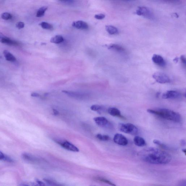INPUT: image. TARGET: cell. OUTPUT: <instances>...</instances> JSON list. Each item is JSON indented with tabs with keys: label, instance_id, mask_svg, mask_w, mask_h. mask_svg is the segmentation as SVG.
I'll list each match as a JSON object with an SVG mask.
<instances>
[{
	"label": "cell",
	"instance_id": "obj_1",
	"mask_svg": "<svg viewBox=\"0 0 186 186\" xmlns=\"http://www.w3.org/2000/svg\"><path fill=\"white\" fill-rule=\"evenodd\" d=\"M141 157L145 162L153 164H166L172 160L169 153L153 147L147 148L143 151Z\"/></svg>",
	"mask_w": 186,
	"mask_h": 186
},
{
	"label": "cell",
	"instance_id": "obj_2",
	"mask_svg": "<svg viewBox=\"0 0 186 186\" xmlns=\"http://www.w3.org/2000/svg\"><path fill=\"white\" fill-rule=\"evenodd\" d=\"M147 112L155 115L160 118L169 120L176 122L181 121V117L177 112L166 108H159L157 109H148Z\"/></svg>",
	"mask_w": 186,
	"mask_h": 186
},
{
	"label": "cell",
	"instance_id": "obj_3",
	"mask_svg": "<svg viewBox=\"0 0 186 186\" xmlns=\"http://www.w3.org/2000/svg\"><path fill=\"white\" fill-rule=\"evenodd\" d=\"M119 129L122 132L132 135H136L139 132L138 128L131 123L120 124Z\"/></svg>",
	"mask_w": 186,
	"mask_h": 186
},
{
	"label": "cell",
	"instance_id": "obj_4",
	"mask_svg": "<svg viewBox=\"0 0 186 186\" xmlns=\"http://www.w3.org/2000/svg\"><path fill=\"white\" fill-rule=\"evenodd\" d=\"M135 13L139 16L144 17L148 19H152L154 18L153 12L149 8L145 7H139Z\"/></svg>",
	"mask_w": 186,
	"mask_h": 186
},
{
	"label": "cell",
	"instance_id": "obj_5",
	"mask_svg": "<svg viewBox=\"0 0 186 186\" xmlns=\"http://www.w3.org/2000/svg\"><path fill=\"white\" fill-rule=\"evenodd\" d=\"M153 77L159 83L165 84L170 82V80L168 76L162 72H155L153 74Z\"/></svg>",
	"mask_w": 186,
	"mask_h": 186
},
{
	"label": "cell",
	"instance_id": "obj_6",
	"mask_svg": "<svg viewBox=\"0 0 186 186\" xmlns=\"http://www.w3.org/2000/svg\"><path fill=\"white\" fill-rule=\"evenodd\" d=\"M56 142L63 148L68 150L74 152H78L79 151V149L77 147L67 141L58 140L56 141Z\"/></svg>",
	"mask_w": 186,
	"mask_h": 186
},
{
	"label": "cell",
	"instance_id": "obj_7",
	"mask_svg": "<svg viewBox=\"0 0 186 186\" xmlns=\"http://www.w3.org/2000/svg\"><path fill=\"white\" fill-rule=\"evenodd\" d=\"M113 141L116 144L121 146H126L128 144V139L122 134H116L113 138Z\"/></svg>",
	"mask_w": 186,
	"mask_h": 186
},
{
	"label": "cell",
	"instance_id": "obj_8",
	"mask_svg": "<svg viewBox=\"0 0 186 186\" xmlns=\"http://www.w3.org/2000/svg\"><path fill=\"white\" fill-rule=\"evenodd\" d=\"M95 123L98 126L103 128H109L111 127V124L105 117H96L94 118Z\"/></svg>",
	"mask_w": 186,
	"mask_h": 186
},
{
	"label": "cell",
	"instance_id": "obj_9",
	"mask_svg": "<svg viewBox=\"0 0 186 186\" xmlns=\"http://www.w3.org/2000/svg\"><path fill=\"white\" fill-rule=\"evenodd\" d=\"M180 95V94L178 92L171 90L164 93L162 97L164 99H174L179 97Z\"/></svg>",
	"mask_w": 186,
	"mask_h": 186
},
{
	"label": "cell",
	"instance_id": "obj_10",
	"mask_svg": "<svg viewBox=\"0 0 186 186\" xmlns=\"http://www.w3.org/2000/svg\"><path fill=\"white\" fill-rule=\"evenodd\" d=\"M152 60L156 65L161 67H164L166 65V62L160 55L154 54L152 56Z\"/></svg>",
	"mask_w": 186,
	"mask_h": 186
},
{
	"label": "cell",
	"instance_id": "obj_11",
	"mask_svg": "<svg viewBox=\"0 0 186 186\" xmlns=\"http://www.w3.org/2000/svg\"><path fill=\"white\" fill-rule=\"evenodd\" d=\"M108 112L109 114L112 116L118 117L122 119H126L124 116L121 115V112L117 108H114V107L110 108L108 109Z\"/></svg>",
	"mask_w": 186,
	"mask_h": 186
},
{
	"label": "cell",
	"instance_id": "obj_12",
	"mask_svg": "<svg viewBox=\"0 0 186 186\" xmlns=\"http://www.w3.org/2000/svg\"><path fill=\"white\" fill-rule=\"evenodd\" d=\"M72 26L78 29H87L88 28V24L85 22L79 20L74 22L72 23Z\"/></svg>",
	"mask_w": 186,
	"mask_h": 186
},
{
	"label": "cell",
	"instance_id": "obj_13",
	"mask_svg": "<svg viewBox=\"0 0 186 186\" xmlns=\"http://www.w3.org/2000/svg\"><path fill=\"white\" fill-rule=\"evenodd\" d=\"M62 92L64 93L67 95L69 96L75 98H83L85 97L86 95L85 94H80L79 93L75 92L69 91H62Z\"/></svg>",
	"mask_w": 186,
	"mask_h": 186
},
{
	"label": "cell",
	"instance_id": "obj_14",
	"mask_svg": "<svg viewBox=\"0 0 186 186\" xmlns=\"http://www.w3.org/2000/svg\"><path fill=\"white\" fill-rule=\"evenodd\" d=\"M135 145L139 147H144L146 144L145 141L143 138L139 136H135L134 139Z\"/></svg>",
	"mask_w": 186,
	"mask_h": 186
},
{
	"label": "cell",
	"instance_id": "obj_15",
	"mask_svg": "<svg viewBox=\"0 0 186 186\" xmlns=\"http://www.w3.org/2000/svg\"><path fill=\"white\" fill-rule=\"evenodd\" d=\"M108 49L119 52H123L125 51V49L122 46L118 45L112 44L107 46Z\"/></svg>",
	"mask_w": 186,
	"mask_h": 186
},
{
	"label": "cell",
	"instance_id": "obj_16",
	"mask_svg": "<svg viewBox=\"0 0 186 186\" xmlns=\"http://www.w3.org/2000/svg\"><path fill=\"white\" fill-rule=\"evenodd\" d=\"M105 29L107 31L110 35H116L118 34L119 31L116 27L111 25L105 26Z\"/></svg>",
	"mask_w": 186,
	"mask_h": 186
},
{
	"label": "cell",
	"instance_id": "obj_17",
	"mask_svg": "<svg viewBox=\"0 0 186 186\" xmlns=\"http://www.w3.org/2000/svg\"><path fill=\"white\" fill-rule=\"evenodd\" d=\"M3 55H4L6 60L8 61L14 62L16 61V58L15 57L7 50H5L3 51Z\"/></svg>",
	"mask_w": 186,
	"mask_h": 186
},
{
	"label": "cell",
	"instance_id": "obj_18",
	"mask_svg": "<svg viewBox=\"0 0 186 186\" xmlns=\"http://www.w3.org/2000/svg\"><path fill=\"white\" fill-rule=\"evenodd\" d=\"M64 41L62 36L58 35L52 37L50 40V42L52 43L55 44H59L63 42Z\"/></svg>",
	"mask_w": 186,
	"mask_h": 186
},
{
	"label": "cell",
	"instance_id": "obj_19",
	"mask_svg": "<svg viewBox=\"0 0 186 186\" xmlns=\"http://www.w3.org/2000/svg\"><path fill=\"white\" fill-rule=\"evenodd\" d=\"M2 43L10 45H13V46H18L19 44L18 42L10 39L9 38L7 37L3 40Z\"/></svg>",
	"mask_w": 186,
	"mask_h": 186
},
{
	"label": "cell",
	"instance_id": "obj_20",
	"mask_svg": "<svg viewBox=\"0 0 186 186\" xmlns=\"http://www.w3.org/2000/svg\"><path fill=\"white\" fill-rule=\"evenodd\" d=\"M0 160L6 161L9 162H12L13 160L6 155H5L2 152L0 151Z\"/></svg>",
	"mask_w": 186,
	"mask_h": 186
},
{
	"label": "cell",
	"instance_id": "obj_21",
	"mask_svg": "<svg viewBox=\"0 0 186 186\" xmlns=\"http://www.w3.org/2000/svg\"><path fill=\"white\" fill-rule=\"evenodd\" d=\"M22 157L23 159L26 161H31V162H35V161L37 160L35 157L27 153L23 154Z\"/></svg>",
	"mask_w": 186,
	"mask_h": 186
},
{
	"label": "cell",
	"instance_id": "obj_22",
	"mask_svg": "<svg viewBox=\"0 0 186 186\" xmlns=\"http://www.w3.org/2000/svg\"><path fill=\"white\" fill-rule=\"evenodd\" d=\"M47 9L48 7L46 6H43V7L40 8L37 11V17L40 18L43 16Z\"/></svg>",
	"mask_w": 186,
	"mask_h": 186
},
{
	"label": "cell",
	"instance_id": "obj_23",
	"mask_svg": "<svg viewBox=\"0 0 186 186\" xmlns=\"http://www.w3.org/2000/svg\"><path fill=\"white\" fill-rule=\"evenodd\" d=\"M39 25L43 29L51 30L53 29V26L50 23L46 22H42L40 23Z\"/></svg>",
	"mask_w": 186,
	"mask_h": 186
},
{
	"label": "cell",
	"instance_id": "obj_24",
	"mask_svg": "<svg viewBox=\"0 0 186 186\" xmlns=\"http://www.w3.org/2000/svg\"><path fill=\"white\" fill-rule=\"evenodd\" d=\"M153 143H154L155 144L157 145H158V146L162 148V149L165 150L169 149V148L167 145H166L164 144L162 142L160 141L159 140H153Z\"/></svg>",
	"mask_w": 186,
	"mask_h": 186
},
{
	"label": "cell",
	"instance_id": "obj_25",
	"mask_svg": "<svg viewBox=\"0 0 186 186\" xmlns=\"http://www.w3.org/2000/svg\"><path fill=\"white\" fill-rule=\"evenodd\" d=\"M1 18L5 20H9L12 18V15L8 12H4L1 15Z\"/></svg>",
	"mask_w": 186,
	"mask_h": 186
},
{
	"label": "cell",
	"instance_id": "obj_26",
	"mask_svg": "<svg viewBox=\"0 0 186 186\" xmlns=\"http://www.w3.org/2000/svg\"><path fill=\"white\" fill-rule=\"evenodd\" d=\"M96 179L99 181L103 182V183H106V184L112 186H116V185L113 184L112 182L106 179H104V178L101 177H97Z\"/></svg>",
	"mask_w": 186,
	"mask_h": 186
},
{
	"label": "cell",
	"instance_id": "obj_27",
	"mask_svg": "<svg viewBox=\"0 0 186 186\" xmlns=\"http://www.w3.org/2000/svg\"><path fill=\"white\" fill-rule=\"evenodd\" d=\"M102 109V107L101 106L98 105H94L91 106V109L92 110L95 111H98L101 110Z\"/></svg>",
	"mask_w": 186,
	"mask_h": 186
},
{
	"label": "cell",
	"instance_id": "obj_28",
	"mask_svg": "<svg viewBox=\"0 0 186 186\" xmlns=\"http://www.w3.org/2000/svg\"><path fill=\"white\" fill-rule=\"evenodd\" d=\"M105 15L104 14H96L95 16V19H98V20H102L105 18Z\"/></svg>",
	"mask_w": 186,
	"mask_h": 186
},
{
	"label": "cell",
	"instance_id": "obj_29",
	"mask_svg": "<svg viewBox=\"0 0 186 186\" xmlns=\"http://www.w3.org/2000/svg\"><path fill=\"white\" fill-rule=\"evenodd\" d=\"M44 180L45 181L46 183H47L48 184L50 185H58L56 183H55V182L52 181L51 180H49L48 179H44Z\"/></svg>",
	"mask_w": 186,
	"mask_h": 186
},
{
	"label": "cell",
	"instance_id": "obj_30",
	"mask_svg": "<svg viewBox=\"0 0 186 186\" xmlns=\"http://www.w3.org/2000/svg\"><path fill=\"white\" fill-rule=\"evenodd\" d=\"M24 26L25 25H24V23L23 22H20L16 23V26L18 29H21L24 28Z\"/></svg>",
	"mask_w": 186,
	"mask_h": 186
},
{
	"label": "cell",
	"instance_id": "obj_31",
	"mask_svg": "<svg viewBox=\"0 0 186 186\" xmlns=\"http://www.w3.org/2000/svg\"><path fill=\"white\" fill-rule=\"evenodd\" d=\"M110 139V138L109 136L107 135H102V141H108Z\"/></svg>",
	"mask_w": 186,
	"mask_h": 186
},
{
	"label": "cell",
	"instance_id": "obj_32",
	"mask_svg": "<svg viewBox=\"0 0 186 186\" xmlns=\"http://www.w3.org/2000/svg\"><path fill=\"white\" fill-rule=\"evenodd\" d=\"M182 63L185 65L186 64V58L185 56L184 55H181L180 57Z\"/></svg>",
	"mask_w": 186,
	"mask_h": 186
},
{
	"label": "cell",
	"instance_id": "obj_33",
	"mask_svg": "<svg viewBox=\"0 0 186 186\" xmlns=\"http://www.w3.org/2000/svg\"><path fill=\"white\" fill-rule=\"evenodd\" d=\"M160 1H164L165 2L176 3L179 2V0H160Z\"/></svg>",
	"mask_w": 186,
	"mask_h": 186
},
{
	"label": "cell",
	"instance_id": "obj_34",
	"mask_svg": "<svg viewBox=\"0 0 186 186\" xmlns=\"http://www.w3.org/2000/svg\"><path fill=\"white\" fill-rule=\"evenodd\" d=\"M6 37V36H5L4 35L0 32V42L2 43L3 40Z\"/></svg>",
	"mask_w": 186,
	"mask_h": 186
},
{
	"label": "cell",
	"instance_id": "obj_35",
	"mask_svg": "<svg viewBox=\"0 0 186 186\" xmlns=\"http://www.w3.org/2000/svg\"><path fill=\"white\" fill-rule=\"evenodd\" d=\"M31 96L33 97H39L40 96L39 94L35 92L32 93V94H31Z\"/></svg>",
	"mask_w": 186,
	"mask_h": 186
},
{
	"label": "cell",
	"instance_id": "obj_36",
	"mask_svg": "<svg viewBox=\"0 0 186 186\" xmlns=\"http://www.w3.org/2000/svg\"><path fill=\"white\" fill-rule=\"evenodd\" d=\"M36 182H37V184H39V185L40 186L45 185V184H44V183H43V182L42 181H41L38 180V179H37V180H36Z\"/></svg>",
	"mask_w": 186,
	"mask_h": 186
},
{
	"label": "cell",
	"instance_id": "obj_37",
	"mask_svg": "<svg viewBox=\"0 0 186 186\" xmlns=\"http://www.w3.org/2000/svg\"><path fill=\"white\" fill-rule=\"evenodd\" d=\"M53 111L54 114V115H57L59 114V112H58L56 109H53Z\"/></svg>",
	"mask_w": 186,
	"mask_h": 186
},
{
	"label": "cell",
	"instance_id": "obj_38",
	"mask_svg": "<svg viewBox=\"0 0 186 186\" xmlns=\"http://www.w3.org/2000/svg\"><path fill=\"white\" fill-rule=\"evenodd\" d=\"M181 143L182 146H185L186 145V142L185 140H182L181 141Z\"/></svg>",
	"mask_w": 186,
	"mask_h": 186
},
{
	"label": "cell",
	"instance_id": "obj_39",
	"mask_svg": "<svg viewBox=\"0 0 186 186\" xmlns=\"http://www.w3.org/2000/svg\"><path fill=\"white\" fill-rule=\"evenodd\" d=\"M182 151H183V152H184L185 154L186 155V149H183L182 150Z\"/></svg>",
	"mask_w": 186,
	"mask_h": 186
},
{
	"label": "cell",
	"instance_id": "obj_40",
	"mask_svg": "<svg viewBox=\"0 0 186 186\" xmlns=\"http://www.w3.org/2000/svg\"><path fill=\"white\" fill-rule=\"evenodd\" d=\"M178 58H176L175 59H174V61L175 62H178Z\"/></svg>",
	"mask_w": 186,
	"mask_h": 186
},
{
	"label": "cell",
	"instance_id": "obj_41",
	"mask_svg": "<svg viewBox=\"0 0 186 186\" xmlns=\"http://www.w3.org/2000/svg\"><path fill=\"white\" fill-rule=\"evenodd\" d=\"M59 1H66V2H68V1H71V0H59Z\"/></svg>",
	"mask_w": 186,
	"mask_h": 186
}]
</instances>
